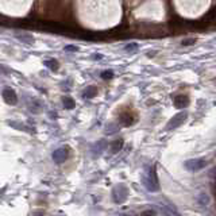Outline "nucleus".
Returning a JSON list of instances; mask_svg holds the SVG:
<instances>
[{"mask_svg":"<svg viewBox=\"0 0 216 216\" xmlns=\"http://www.w3.org/2000/svg\"><path fill=\"white\" fill-rule=\"evenodd\" d=\"M31 216H45L43 209H35L34 212H31Z\"/></svg>","mask_w":216,"mask_h":216,"instance_id":"nucleus-25","label":"nucleus"},{"mask_svg":"<svg viewBox=\"0 0 216 216\" xmlns=\"http://www.w3.org/2000/svg\"><path fill=\"white\" fill-rule=\"evenodd\" d=\"M189 105V97L185 96V95H178V96L174 97V107L176 108H180V109H182V108L188 107Z\"/></svg>","mask_w":216,"mask_h":216,"instance_id":"nucleus-7","label":"nucleus"},{"mask_svg":"<svg viewBox=\"0 0 216 216\" xmlns=\"http://www.w3.org/2000/svg\"><path fill=\"white\" fill-rule=\"evenodd\" d=\"M142 184L145 185V188L149 192L155 193L159 190V182H158V177H157L154 166H150L145 170V173L142 176Z\"/></svg>","mask_w":216,"mask_h":216,"instance_id":"nucleus-1","label":"nucleus"},{"mask_svg":"<svg viewBox=\"0 0 216 216\" xmlns=\"http://www.w3.org/2000/svg\"><path fill=\"white\" fill-rule=\"evenodd\" d=\"M62 103H64V107L66 109H73L74 108V100L70 99V97H64L62 99Z\"/></svg>","mask_w":216,"mask_h":216,"instance_id":"nucleus-16","label":"nucleus"},{"mask_svg":"<svg viewBox=\"0 0 216 216\" xmlns=\"http://www.w3.org/2000/svg\"><path fill=\"white\" fill-rule=\"evenodd\" d=\"M119 122L122 123L123 126H126V127H129V126H131L132 123L135 122V119L132 118L131 114H129V112H124V114H120L119 116Z\"/></svg>","mask_w":216,"mask_h":216,"instance_id":"nucleus-9","label":"nucleus"},{"mask_svg":"<svg viewBox=\"0 0 216 216\" xmlns=\"http://www.w3.org/2000/svg\"><path fill=\"white\" fill-rule=\"evenodd\" d=\"M101 58H103V56L99 54V53H97V54H93V60H101Z\"/></svg>","mask_w":216,"mask_h":216,"instance_id":"nucleus-26","label":"nucleus"},{"mask_svg":"<svg viewBox=\"0 0 216 216\" xmlns=\"http://www.w3.org/2000/svg\"><path fill=\"white\" fill-rule=\"evenodd\" d=\"M45 65H46L47 68H49L50 70H53V72H57L58 70V68H60V64H58V61L57 60H47V61H45Z\"/></svg>","mask_w":216,"mask_h":216,"instance_id":"nucleus-12","label":"nucleus"},{"mask_svg":"<svg viewBox=\"0 0 216 216\" xmlns=\"http://www.w3.org/2000/svg\"><path fill=\"white\" fill-rule=\"evenodd\" d=\"M139 216H155V212L153 209H146V211H143V212H140Z\"/></svg>","mask_w":216,"mask_h":216,"instance_id":"nucleus-23","label":"nucleus"},{"mask_svg":"<svg viewBox=\"0 0 216 216\" xmlns=\"http://www.w3.org/2000/svg\"><path fill=\"white\" fill-rule=\"evenodd\" d=\"M118 130H119V127H118L116 124H114V123H109V124L105 127V134H108V135L115 134Z\"/></svg>","mask_w":216,"mask_h":216,"instance_id":"nucleus-17","label":"nucleus"},{"mask_svg":"<svg viewBox=\"0 0 216 216\" xmlns=\"http://www.w3.org/2000/svg\"><path fill=\"white\" fill-rule=\"evenodd\" d=\"M207 161L204 158H192V159H188L184 162V168L188 172H199V170L204 169L207 166Z\"/></svg>","mask_w":216,"mask_h":216,"instance_id":"nucleus-3","label":"nucleus"},{"mask_svg":"<svg viewBox=\"0 0 216 216\" xmlns=\"http://www.w3.org/2000/svg\"><path fill=\"white\" fill-rule=\"evenodd\" d=\"M105 147H107V143H105V140L104 139L99 140V142H96L93 145V147H92V154H93L95 157H99V155L105 150Z\"/></svg>","mask_w":216,"mask_h":216,"instance_id":"nucleus-8","label":"nucleus"},{"mask_svg":"<svg viewBox=\"0 0 216 216\" xmlns=\"http://www.w3.org/2000/svg\"><path fill=\"white\" fill-rule=\"evenodd\" d=\"M187 118H188L187 111H181V112H178V114H176L168 122L166 130H174V129H177V127H180V126H182V123L187 120Z\"/></svg>","mask_w":216,"mask_h":216,"instance_id":"nucleus-4","label":"nucleus"},{"mask_svg":"<svg viewBox=\"0 0 216 216\" xmlns=\"http://www.w3.org/2000/svg\"><path fill=\"white\" fill-rule=\"evenodd\" d=\"M124 50L127 53H132V51H137L138 50V43H135V42H131V43H127L124 47Z\"/></svg>","mask_w":216,"mask_h":216,"instance_id":"nucleus-19","label":"nucleus"},{"mask_svg":"<svg viewBox=\"0 0 216 216\" xmlns=\"http://www.w3.org/2000/svg\"><path fill=\"white\" fill-rule=\"evenodd\" d=\"M96 93H97L96 88H95V87H88L87 89H85V91H84V93H82V96H84L85 99H92V97H95V96H96Z\"/></svg>","mask_w":216,"mask_h":216,"instance_id":"nucleus-13","label":"nucleus"},{"mask_svg":"<svg viewBox=\"0 0 216 216\" xmlns=\"http://www.w3.org/2000/svg\"><path fill=\"white\" fill-rule=\"evenodd\" d=\"M53 161L56 162V164H62V162H65V159L68 158V150L65 149V147H60V149L54 150L53 151V155H51Z\"/></svg>","mask_w":216,"mask_h":216,"instance_id":"nucleus-6","label":"nucleus"},{"mask_svg":"<svg viewBox=\"0 0 216 216\" xmlns=\"http://www.w3.org/2000/svg\"><path fill=\"white\" fill-rule=\"evenodd\" d=\"M16 34V38L21 42H24L27 45H32L34 43V38H32L30 34H26V32H15Z\"/></svg>","mask_w":216,"mask_h":216,"instance_id":"nucleus-10","label":"nucleus"},{"mask_svg":"<svg viewBox=\"0 0 216 216\" xmlns=\"http://www.w3.org/2000/svg\"><path fill=\"white\" fill-rule=\"evenodd\" d=\"M122 147H123V139H118L111 143V149L109 150H111L112 154H116V153H119L122 150Z\"/></svg>","mask_w":216,"mask_h":216,"instance_id":"nucleus-11","label":"nucleus"},{"mask_svg":"<svg viewBox=\"0 0 216 216\" xmlns=\"http://www.w3.org/2000/svg\"><path fill=\"white\" fill-rule=\"evenodd\" d=\"M199 201H200V204H204V205H207L209 203V197H208L207 193H200Z\"/></svg>","mask_w":216,"mask_h":216,"instance_id":"nucleus-20","label":"nucleus"},{"mask_svg":"<svg viewBox=\"0 0 216 216\" xmlns=\"http://www.w3.org/2000/svg\"><path fill=\"white\" fill-rule=\"evenodd\" d=\"M196 39L195 38H188V39H184V41L181 42L182 46H192V45H195Z\"/></svg>","mask_w":216,"mask_h":216,"instance_id":"nucleus-22","label":"nucleus"},{"mask_svg":"<svg viewBox=\"0 0 216 216\" xmlns=\"http://www.w3.org/2000/svg\"><path fill=\"white\" fill-rule=\"evenodd\" d=\"M161 212L165 216H180V213H177L174 209H172L169 207H161Z\"/></svg>","mask_w":216,"mask_h":216,"instance_id":"nucleus-15","label":"nucleus"},{"mask_svg":"<svg viewBox=\"0 0 216 216\" xmlns=\"http://www.w3.org/2000/svg\"><path fill=\"white\" fill-rule=\"evenodd\" d=\"M129 197V189L124 184H118L116 187L112 189V200L116 204H122L127 200Z\"/></svg>","mask_w":216,"mask_h":216,"instance_id":"nucleus-2","label":"nucleus"},{"mask_svg":"<svg viewBox=\"0 0 216 216\" xmlns=\"http://www.w3.org/2000/svg\"><path fill=\"white\" fill-rule=\"evenodd\" d=\"M32 104H30V109H31L34 114H38L39 111H41V104H39V101H37V100H32Z\"/></svg>","mask_w":216,"mask_h":216,"instance_id":"nucleus-18","label":"nucleus"},{"mask_svg":"<svg viewBox=\"0 0 216 216\" xmlns=\"http://www.w3.org/2000/svg\"><path fill=\"white\" fill-rule=\"evenodd\" d=\"M3 99H4V101L10 105H15L18 103V96H16V93H15V91L12 88H8V87L3 89Z\"/></svg>","mask_w":216,"mask_h":216,"instance_id":"nucleus-5","label":"nucleus"},{"mask_svg":"<svg viewBox=\"0 0 216 216\" xmlns=\"http://www.w3.org/2000/svg\"><path fill=\"white\" fill-rule=\"evenodd\" d=\"M112 77H114V72L112 70H105V72L101 73V79L104 80H111Z\"/></svg>","mask_w":216,"mask_h":216,"instance_id":"nucleus-21","label":"nucleus"},{"mask_svg":"<svg viewBox=\"0 0 216 216\" xmlns=\"http://www.w3.org/2000/svg\"><path fill=\"white\" fill-rule=\"evenodd\" d=\"M65 51H79V47L77 46H73V45H68V46H65Z\"/></svg>","mask_w":216,"mask_h":216,"instance_id":"nucleus-24","label":"nucleus"},{"mask_svg":"<svg viewBox=\"0 0 216 216\" xmlns=\"http://www.w3.org/2000/svg\"><path fill=\"white\" fill-rule=\"evenodd\" d=\"M8 124L11 126V127H14V129H18V130H22V131H26V132H31V130L27 129L24 124H22V123H16L14 122V120H10Z\"/></svg>","mask_w":216,"mask_h":216,"instance_id":"nucleus-14","label":"nucleus"}]
</instances>
